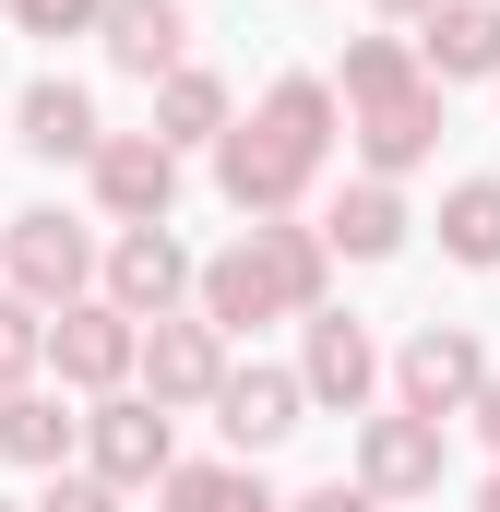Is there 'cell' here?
Returning <instances> with one entry per match:
<instances>
[{"mask_svg":"<svg viewBox=\"0 0 500 512\" xmlns=\"http://www.w3.org/2000/svg\"><path fill=\"white\" fill-rule=\"evenodd\" d=\"M334 131H346V96H334L322 72H274V84H262V108L215 143V191L239 203L250 227L298 215V203L322 191V167H334Z\"/></svg>","mask_w":500,"mask_h":512,"instance_id":"6da1fadb","label":"cell"},{"mask_svg":"<svg viewBox=\"0 0 500 512\" xmlns=\"http://www.w3.org/2000/svg\"><path fill=\"white\" fill-rule=\"evenodd\" d=\"M322 286H334V239L298 227V215H274V227H239L227 251L203 262L191 310H203L215 334H250V322H310Z\"/></svg>","mask_w":500,"mask_h":512,"instance_id":"7a4b0ae2","label":"cell"},{"mask_svg":"<svg viewBox=\"0 0 500 512\" xmlns=\"http://www.w3.org/2000/svg\"><path fill=\"white\" fill-rule=\"evenodd\" d=\"M346 143L358 179H405L441 143V84L417 60V36H346Z\"/></svg>","mask_w":500,"mask_h":512,"instance_id":"3957f363","label":"cell"},{"mask_svg":"<svg viewBox=\"0 0 500 512\" xmlns=\"http://www.w3.org/2000/svg\"><path fill=\"white\" fill-rule=\"evenodd\" d=\"M0 274H12V298L72 310V298H96V286H108V239L36 203V215H12V227H0Z\"/></svg>","mask_w":500,"mask_h":512,"instance_id":"277c9868","label":"cell"},{"mask_svg":"<svg viewBox=\"0 0 500 512\" xmlns=\"http://www.w3.org/2000/svg\"><path fill=\"white\" fill-rule=\"evenodd\" d=\"M48 370H60L72 393H131V382H143V322H131L120 298L48 310Z\"/></svg>","mask_w":500,"mask_h":512,"instance_id":"5b68a950","label":"cell"},{"mask_svg":"<svg viewBox=\"0 0 500 512\" xmlns=\"http://www.w3.org/2000/svg\"><path fill=\"white\" fill-rule=\"evenodd\" d=\"M84 465L108 477V489H167V465H179V441H167V405L131 382V393H96L84 405Z\"/></svg>","mask_w":500,"mask_h":512,"instance_id":"8992f818","label":"cell"},{"mask_svg":"<svg viewBox=\"0 0 500 512\" xmlns=\"http://www.w3.org/2000/svg\"><path fill=\"white\" fill-rule=\"evenodd\" d=\"M477 393H489V346L465 334V322H429V334H405V358H393V405H417V417H477Z\"/></svg>","mask_w":500,"mask_h":512,"instance_id":"52a82bcc","label":"cell"},{"mask_svg":"<svg viewBox=\"0 0 500 512\" xmlns=\"http://www.w3.org/2000/svg\"><path fill=\"white\" fill-rule=\"evenodd\" d=\"M441 465H453V429H441V417H417V405L358 417V489H381V501H429Z\"/></svg>","mask_w":500,"mask_h":512,"instance_id":"ba28073f","label":"cell"},{"mask_svg":"<svg viewBox=\"0 0 500 512\" xmlns=\"http://www.w3.org/2000/svg\"><path fill=\"white\" fill-rule=\"evenodd\" d=\"M227 370H239V358H227V334H215L203 310L143 322V393H155L167 417H179V405H215V393H227Z\"/></svg>","mask_w":500,"mask_h":512,"instance_id":"9c48e42d","label":"cell"},{"mask_svg":"<svg viewBox=\"0 0 500 512\" xmlns=\"http://www.w3.org/2000/svg\"><path fill=\"white\" fill-rule=\"evenodd\" d=\"M84 179H96V215H108V227H167V203H179V143H155V131H108Z\"/></svg>","mask_w":500,"mask_h":512,"instance_id":"30bf717a","label":"cell"},{"mask_svg":"<svg viewBox=\"0 0 500 512\" xmlns=\"http://www.w3.org/2000/svg\"><path fill=\"white\" fill-rule=\"evenodd\" d=\"M298 382H310V405L322 417H358L381 393V346L358 310H310V334H298Z\"/></svg>","mask_w":500,"mask_h":512,"instance_id":"8fae6325","label":"cell"},{"mask_svg":"<svg viewBox=\"0 0 500 512\" xmlns=\"http://www.w3.org/2000/svg\"><path fill=\"white\" fill-rule=\"evenodd\" d=\"M191 286H203V262L179 251L167 227H120V239H108V286H96V298H120L131 322H167Z\"/></svg>","mask_w":500,"mask_h":512,"instance_id":"7c38bea8","label":"cell"},{"mask_svg":"<svg viewBox=\"0 0 500 512\" xmlns=\"http://www.w3.org/2000/svg\"><path fill=\"white\" fill-rule=\"evenodd\" d=\"M298 417H310V382H298V370H262V358L227 370V393H215V429L239 441V465H250V453H274Z\"/></svg>","mask_w":500,"mask_h":512,"instance_id":"4fadbf2b","label":"cell"},{"mask_svg":"<svg viewBox=\"0 0 500 512\" xmlns=\"http://www.w3.org/2000/svg\"><path fill=\"white\" fill-rule=\"evenodd\" d=\"M96 48L120 60L131 84H167V72H191V12H179V0H108Z\"/></svg>","mask_w":500,"mask_h":512,"instance_id":"5bb4252c","label":"cell"},{"mask_svg":"<svg viewBox=\"0 0 500 512\" xmlns=\"http://www.w3.org/2000/svg\"><path fill=\"white\" fill-rule=\"evenodd\" d=\"M12 120H24V155H48V167H96V143H108V120H96V96H84L72 72H36Z\"/></svg>","mask_w":500,"mask_h":512,"instance_id":"9a60e30c","label":"cell"},{"mask_svg":"<svg viewBox=\"0 0 500 512\" xmlns=\"http://www.w3.org/2000/svg\"><path fill=\"white\" fill-rule=\"evenodd\" d=\"M417 60H429L441 96H453V84H500V0H441V12L417 24Z\"/></svg>","mask_w":500,"mask_h":512,"instance_id":"2e32d148","label":"cell"},{"mask_svg":"<svg viewBox=\"0 0 500 512\" xmlns=\"http://www.w3.org/2000/svg\"><path fill=\"white\" fill-rule=\"evenodd\" d=\"M405 227H417V215H405V191H393V179H346V191H334V215H322L334 262H393V251H405Z\"/></svg>","mask_w":500,"mask_h":512,"instance_id":"e0dca14e","label":"cell"},{"mask_svg":"<svg viewBox=\"0 0 500 512\" xmlns=\"http://www.w3.org/2000/svg\"><path fill=\"white\" fill-rule=\"evenodd\" d=\"M72 441H84V417H60V393H0V465H24V477H60L72 465Z\"/></svg>","mask_w":500,"mask_h":512,"instance_id":"ac0fdd59","label":"cell"},{"mask_svg":"<svg viewBox=\"0 0 500 512\" xmlns=\"http://www.w3.org/2000/svg\"><path fill=\"white\" fill-rule=\"evenodd\" d=\"M143 131L191 155V143H227V131H239V108H227V84L191 60V72H167V84H155V120H143Z\"/></svg>","mask_w":500,"mask_h":512,"instance_id":"d6986e66","label":"cell"},{"mask_svg":"<svg viewBox=\"0 0 500 512\" xmlns=\"http://www.w3.org/2000/svg\"><path fill=\"white\" fill-rule=\"evenodd\" d=\"M155 512H286V501L262 489V465H167Z\"/></svg>","mask_w":500,"mask_h":512,"instance_id":"ffe728a7","label":"cell"},{"mask_svg":"<svg viewBox=\"0 0 500 512\" xmlns=\"http://www.w3.org/2000/svg\"><path fill=\"white\" fill-rule=\"evenodd\" d=\"M441 251L465 274H500V179H453L441 191Z\"/></svg>","mask_w":500,"mask_h":512,"instance_id":"44dd1931","label":"cell"},{"mask_svg":"<svg viewBox=\"0 0 500 512\" xmlns=\"http://www.w3.org/2000/svg\"><path fill=\"white\" fill-rule=\"evenodd\" d=\"M36 370H48V310L0 286V393H24Z\"/></svg>","mask_w":500,"mask_h":512,"instance_id":"7402d4cb","label":"cell"},{"mask_svg":"<svg viewBox=\"0 0 500 512\" xmlns=\"http://www.w3.org/2000/svg\"><path fill=\"white\" fill-rule=\"evenodd\" d=\"M12 24H24V36H96L108 0H12Z\"/></svg>","mask_w":500,"mask_h":512,"instance_id":"603a6c76","label":"cell"},{"mask_svg":"<svg viewBox=\"0 0 500 512\" xmlns=\"http://www.w3.org/2000/svg\"><path fill=\"white\" fill-rule=\"evenodd\" d=\"M131 489H108V477H96V465H84V477H48V501L36 512H120Z\"/></svg>","mask_w":500,"mask_h":512,"instance_id":"cb8c5ba5","label":"cell"},{"mask_svg":"<svg viewBox=\"0 0 500 512\" xmlns=\"http://www.w3.org/2000/svg\"><path fill=\"white\" fill-rule=\"evenodd\" d=\"M286 512H393V501H381V489H358V477H334V489H298Z\"/></svg>","mask_w":500,"mask_h":512,"instance_id":"d4e9b609","label":"cell"},{"mask_svg":"<svg viewBox=\"0 0 500 512\" xmlns=\"http://www.w3.org/2000/svg\"><path fill=\"white\" fill-rule=\"evenodd\" d=\"M477 441L500 453V370H489V393H477Z\"/></svg>","mask_w":500,"mask_h":512,"instance_id":"484cf974","label":"cell"},{"mask_svg":"<svg viewBox=\"0 0 500 512\" xmlns=\"http://www.w3.org/2000/svg\"><path fill=\"white\" fill-rule=\"evenodd\" d=\"M381 24H429V12H441V0H370Z\"/></svg>","mask_w":500,"mask_h":512,"instance_id":"4316f807","label":"cell"},{"mask_svg":"<svg viewBox=\"0 0 500 512\" xmlns=\"http://www.w3.org/2000/svg\"><path fill=\"white\" fill-rule=\"evenodd\" d=\"M477 512H500V477H489V489H477Z\"/></svg>","mask_w":500,"mask_h":512,"instance_id":"83f0119b","label":"cell"},{"mask_svg":"<svg viewBox=\"0 0 500 512\" xmlns=\"http://www.w3.org/2000/svg\"><path fill=\"white\" fill-rule=\"evenodd\" d=\"M0 512H36V501H0Z\"/></svg>","mask_w":500,"mask_h":512,"instance_id":"f1b7e54d","label":"cell"},{"mask_svg":"<svg viewBox=\"0 0 500 512\" xmlns=\"http://www.w3.org/2000/svg\"><path fill=\"white\" fill-rule=\"evenodd\" d=\"M0 12H12V0H0Z\"/></svg>","mask_w":500,"mask_h":512,"instance_id":"f546056e","label":"cell"}]
</instances>
